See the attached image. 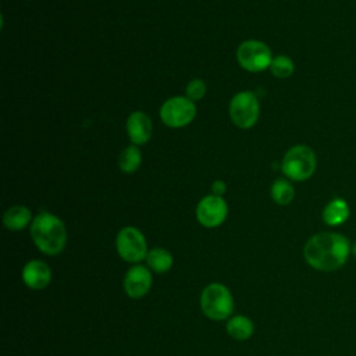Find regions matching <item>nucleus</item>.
Returning <instances> with one entry per match:
<instances>
[{
	"label": "nucleus",
	"instance_id": "obj_12",
	"mask_svg": "<svg viewBox=\"0 0 356 356\" xmlns=\"http://www.w3.org/2000/svg\"><path fill=\"white\" fill-rule=\"evenodd\" d=\"M51 271L42 260H31L22 268V281L31 289H43L50 284Z\"/></svg>",
	"mask_w": 356,
	"mask_h": 356
},
{
	"label": "nucleus",
	"instance_id": "obj_9",
	"mask_svg": "<svg viewBox=\"0 0 356 356\" xmlns=\"http://www.w3.org/2000/svg\"><path fill=\"white\" fill-rule=\"evenodd\" d=\"M227 214L228 206L222 196L207 195L196 206V218L203 227L207 228L221 225L227 218Z\"/></svg>",
	"mask_w": 356,
	"mask_h": 356
},
{
	"label": "nucleus",
	"instance_id": "obj_22",
	"mask_svg": "<svg viewBox=\"0 0 356 356\" xmlns=\"http://www.w3.org/2000/svg\"><path fill=\"white\" fill-rule=\"evenodd\" d=\"M352 256L356 259V241L352 243Z\"/></svg>",
	"mask_w": 356,
	"mask_h": 356
},
{
	"label": "nucleus",
	"instance_id": "obj_7",
	"mask_svg": "<svg viewBox=\"0 0 356 356\" xmlns=\"http://www.w3.org/2000/svg\"><path fill=\"white\" fill-rule=\"evenodd\" d=\"M115 248L120 257L128 263H138L146 259L147 245L143 234L135 227H124L115 238Z\"/></svg>",
	"mask_w": 356,
	"mask_h": 356
},
{
	"label": "nucleus",
	"instance_id": "obj_6",
	"mask_svg": "<svg viewBox=\"0 0 356 356\" xmlns=\"http://www.w3.org/2000/svg\"><path fill=\"white\" fill-rule=\"evenodd\" d=\"M236 58L242 68L249 72H260L270 68L273 61L270 47L260 40H246L236 50Z\"/></svg>",
	"mask_w": 356,
	"mask_h": 356
},
{
	"label": "nucleus",
	"instance_id": "obj_3",
	"mask_svg": "<svg viewBox=\"0 0 356 356\" xmlns=\"http://www.w3.org/2000/svg\"><path fill=\"white\" fill-rule=\"evenodd\" d=\"M317 167V157L312 147L306 145L292 146L284 156L281 170L292 181L309 179Z\"/></svg>",
	"mask_w": 356,
	"mask_h": 356
},
{
	"label": "nucleus",
	"instance_id": "obj_21",
	"mask_svg": "<svg viewBox=\"0 0 356 356\" xmlns=\"http://www.w3.org/2000/svg\"><path fill=\"white\" fill-rule=\"evenodd\" d=\"M225 189H227L225 182L221 181V179L214 181V184L211 185V192H213V195H217V196H222L224 192H225Z\"/></svg>",
	"mask_w": 356,
	"mask_h": 356
},
{
	"label": "nucleus",
	"instance_id": "obj_2",
	"mask_svg": "<svg viewBox=\"0 0 356 356\" xmlns=\"http://www.w3.org/2000/svg\"><path fill=\"white\" fill-rule=\"evenodd\" d=\"M31 236L42 253L54 256L65 246L67 228L57 216L42 211L31 222Z\"/></svg>",
	"mask_w": 356,
	"mask_h": 356
},
{
	"label": "nucleus",
	"instance_id": "obj_10",
	"mask_svg": "<svg viewBox=\"0 0 356 356\" xmlns=\"http://www.w3.org/2000/svg\"><path fill=\"white\" fill-rule=\"evenodd\" d=\"M152 286V274L145 266L131 267L124 277V289L132 299L143 298Z\"/></svg>",
	"mask_w": 356,
	"mask_h": 356
},
{
	"label": "nucleus",
	"instance_id": "obj_1",
	"mask_svg": "<svg viewBox=\"0 0 356 356\" xmlns=\"http://www.w3.org/2000/svg\"><path fill=\"white\" fill-rule=\"evenodd\" d=\"M352 254L350 241L339 232L324 231L307 239L303 248L306 263L323 273H332L342 268Z\"/></svg>",
	"mask_w": 356,
	"mask_h": 356
},
{
	"label": "nucleus",
	"instance_id": "obj_16",
	"mask_svg": "<svg viewBox=\"0 0 356 356\" xmlns=\"http://www.w3.org/2000/svg\"><path fill=\"white\" fill-rule=\"evenodd\" d=\"M147 266L156 273H165L172 267V256L163 248H153L146 254Z\"/></svg>",
	"mask_w": 356,
	"mask_h": 356
},
{
	"label": "nucleus",
	"instance_id": "obj_15",
	"mask_svg": "<svg viewBox=\"0 0 356 356\" xmlns=\"http://www.w3.org/2000/svg\"><path fill=\"white\" fill-rule=\"evenodd\" d=\"M253 323L245 316H234L227 323V332L236 341H246L253 334Z\"/></svg>",
	"mask_w": 356,
	"mask_h": 356
},
{
	"label": "nucleus",
	"instance_id": "obj_5",
	"mask_svg": "<svg viewBox=\"0 0 356 356\" xmlns=\"http://www.w3.org/2000/svg\"><path fill=\"white\" fill-rule=\"evenodd\" d=\"M259 100L253 92H239L229 102V117L238 128H252L259 118Z\"/></svg>",
	"mask_w": 356,
	"mask_h": 356
},
{
	"label": "nucleus",
	"instance_id": "obj_11",
	"mask_svg": "<svg viewBox=\"0 0 356 356\" xmlns=\"http://www.w3.org/2000/svg\"><path fill=\"white\" fill-rule=\"evenodd\" d=\"M127 132L134 145H143L152 138L153 125L150 117L143 111H134L127 120Z\"/></svg>",
	"mask_w": 356,
	"mask_h": 356
},
{
	"label": "nucleus",
	"instance_id": "obj_13",
	"mask_svg": "<svg viewBox=\"0 0 356 356\" xmlns=\"http://www.w3.org/2000/svg\"><path fill=\"white\" fill-rule=\"evenodd\" d=\"M323 221L328 227H339L348 221L350 217V209L345 199L334 197L323 209Z\"/></svg>",
	"mask_w": 356,
	"mask_h": 356
},
{
	"label": "nucleus",
	"instance_id": "obj_20",
	"mask_svg": "<svg viewBox=\"0 0 356 356\" xmlns=\"http://www.w3.org/2000/svg\"><path fill=\"white\" fill-rule=\"evenodd\" d=\"M186 97L192 102L200 100L206 95V83L202 79H193L186 85Z\"/></svg>",
	"mask_w": 356,
	"mask_h": 356
},
{
	"label": "nucleus",
	"instance_id": "obj_18",
	"mask_svg": "<svg viewBox=\"0 0 356 356\" xmlns=\"http://www.w3.org/2000/svg\"><path fill=\"white\" fill-rule=\"evenodd\" d=\"M271 197L280 206L289 204L295 197V189L289 181L282 178L275 179L271 185Z\"/></svg>",
	"mask_w": 356,
	"mask_h": 356
},
{
	"label": "nucleus",
	"instance_id": "obj_4",
	"mask_svg": "<svg viewBox=\"0 0 356 356\" xmlns=\"http://www.w3.org/2000/svg\"><path fill=\"white\" fill-rule=\"evenodd\" d=\"M200 307L206 317L220 321L231 316L234 310V299L225 285L213 282L202 291Z\"/></svg>",
	"mask_w": 356,
	"mask_h": 356
},
{
	"label": "nucleus",
	"instance_id": "obj_17",
	"mask_svg": "<svg viewBox=\"0 0 356 356\" xmlns=\"http://www.w3.org/2000/svg\"><path fill=\"white\" fill-rule=\"evenodd\" d=\"M142 163V153L136 145H131L125 147L118 159V165L120 170L125 174H132L135 172Z\"/></svg>",
	"mask_w": 356,
	"mask_h": 356
},
{
	"label": "nucleus",
	"instance_id": "obj_14",
	"mask_svg": "<svg viewBox=\"0 0 356 356\" xmlns=\"http://www.w3.org/2000/svg\"><path fill=\"white\" fill-rule=\"evenodd\" d=\"M3 222L7 229L19 231L32 222V213L25 206H13L4 213Z\"/></svg>",
	"mask_w": 356,
	"mask_h": 356
},
{
	"label": "nucleus",
	"instance_id": "obj_19",
	"mask_svg": "<svg viewBox=\"0 0 356 356\" xmlns=\"http://www.w3.org/2000/svg\"><path fill=\"white\" fill-rule=\"evenodd\" d=\"M270 71L277 78H288L293 74L295 65L293 61L286 56H277L270 64Z\"/></svg>",
	"mask_w": 356,
	"mask_h": 356
},
{
	"label": "nucleus",
	"instance_id": "obj_8",
	"mask_svg": "<svg viewBox=\"0 0 356 356\" xmlns=\"http://www.w3.org/2000/svg\"><path fill=\"white\" fill-rule=\"evenodd\" d=\"M196 115L195 103L184 96H175L163 103L160 108L161 121L170 128H182L193 121Z\"/></svg>",
	"mask_w": 356,
	"mask_h": 356
}]
</instances>
